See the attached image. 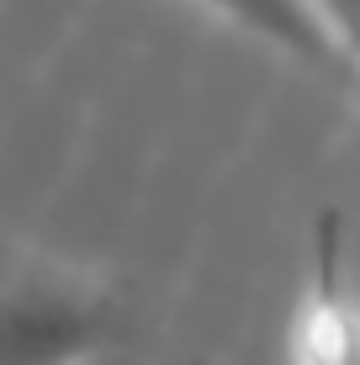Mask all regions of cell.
I'll use <instances>...</instances> for the list:
<instances>
[{"instance_id": "4", "label": "cell", "mask_w": 360, "mask_h": 365, "mask_svg": "<svg viewBox=\"0 0 360 365\" xmlns=\"http://www.w3.org/2000/svg\"><path fill=\"white\" fill-rule=\"evenodd\" d=\"M318 6H324L329 27L344 37V48H350L355 64H360V0H318Z\"/></svg>"}, {"instance_id": "1", "label": "cell", "mask_w": 360, "mask_h": 365, "mask_svg": "<svg viewBox=\"0 0 360 365\" xmlns=\"http://www.w3.org/2000/svg\"><path fill=\"white\" fill-rule=\"evenodd\" d=\"M117 349H133L117 286L43 259L0 275V365H91Z\"/></svg>"}, {"instance_id": "5", "label": "cell", "mask_w": 360, "mask_h": 365, "mask_svg": "<svg viewBox=\"0 0 360 365\" xmlns=\"http://www.w3.org/2000/svg\"><path fill=\"white\" fill-rule=\"evenodd\" d=\"M91 365H133V349H117V355H106V360H91Z\"/></svg>"}, {"instance_id": "3", "label": "cell", "mask_w": 360, "mask_h": 365, "mask_svg": "<svg viewBox=\"0 0 360 365\" xmlns=\"http://www.w3.org/2000/svg\"><path fill=\"white\" fill-rule=\"evenodd\" d=\"M202 6L217 11L222 21H233L239 32H250L254 43L287 53L292 64L313 69L318 80L360 96V64L344 48V37L329 27L318 0H202Z\"/></svg>"}, {"instance_id": "2", "label": "cell", "mask_w": 360, "mask_h": 365, "mask_svg": "<svg viewBox=\"0 0 360 365\" xmlns=\"http://www.w3.org/2000/svg\"><path fill=\"white\" fill-rule=\"evenodd\" d=\"M287 365H360V297L344 275L339 212H324L313 228V275L287 334Z\"/></svg>"}]
</instances>
